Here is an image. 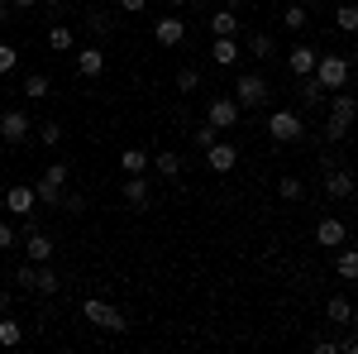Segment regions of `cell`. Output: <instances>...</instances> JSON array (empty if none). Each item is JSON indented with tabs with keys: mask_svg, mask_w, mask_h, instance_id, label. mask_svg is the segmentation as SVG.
Wrapping results in <instances>:
<instances>
[{
	"mask_svg": "<svg viewBox=\"0 0 358 354\" xmlns=\"http://www.w3.org/2000/svg\"><path fill=\"white\" fill-rule=\"evenodd\" d=\"M325 106H330V115H325V139H330V144H339V139L354 130V120H358V101L349 96V91H334Z\"/></svg>",
	"mask_w": 358,
	"mask_h": 354,
	"instance_id": "obj_1",
	"label": "cell"
},
{
	"mask_svg": "<svg viewBox=\"0 0 358 354\" xmlns=\"http://www.w3.org/2000/svg\"><path fill=\"white\" fill-rule=\"evenodd\" d=\"M234 101L244 110H258V106H268V96H273V86H268V77L263 72H239L234 77V91H229Z\"/></svg>",
	"mask_w": 358,
	"mask_h": 354,
	"instance_id": "obj_2",
	"label": "cell"
},
{
	"mask_svg": "<svg viewBox=\"0 0 358 354\" xmlns=\"http://www.w3.org/2000/svg\"><path fill=\"white\" fill-rule=\"evenodd\" d=\"M310 77L325 86V91H344V82H349V57L344 53H320V62H315Z\"/></svg>",
	"mask_w": 358,
	"mask_h": 354,
	"instance_id": "obj_3",
	"label": "cell"
},
{
	"mask_svg": "<svg viewBox=\"0 0 358 354\" xmlns=\"http://www.w3.org/2000/svg\"><path fill=\"white\" fill-rule=\"evenodd\" d=\"M82 316H86L96 330H115V335H124V330H129V321L115 311L110 301H101V297H86V301H82Z\"/></svg>",
	"mask_w": 358,
	"mask_h": 354,
	"instance_id": "obj_4",
	"label": "cell"
},
{
	"mask_svg": "<svg viewBox=\"0 0 358 354\" xmlns=\"http://www.w3.org/2000/svg\"><path fill=\"white\" fill-rule=\"evenodd\" d=\"M268 135H273L277 144H296V139L306 135V120L296 110H273V115H268Z\"/></svg>",
	"mask_w": 358,
	"mask_h": 354,
	"instance_id": "obj_5",
	"label": "cell"
},
{
	"mask_svg": "<svg viewBox=\"0 0 358 354\" xmlns=\"http://www.w3.org/2000/svg\"><path fill=\"white\" fill-rule=\"evenodd\" d=\"M239 115H244V106H239L234 96H210V106H206V120H210L215 130H234Z\"/></svg>",
	"mask_w": 358,
	"mask_h": 354,
	"instance_id": "obj_6",
	"label": "cell"
},
{
	"mask_svg": "<svg viewBox=\"0 0 358 354\" xmlns=\"http://www.w3.org/2000/svg\"><path fill=\"white\" fill-rule=\"evenodd\" d=\"M354 187H358V177L349 172V168L325 163V191H330L334 201H349V196H354Z\"/></svg>",
	"mask_w": 358,
	"mask_h": 354,
	"instance_id": "obj_7",
	"label": "cell"
},
{
	"mask_svg": "<svg viewBox=\"0 0 358 354\" xmlns=\"http://www.w3.org/2000/svg\"><path fill=\"white\" fill-rule=\"evenodd\" d=\"M29 130H34V125H29L24 110H5V115H0V139H5V144H24Z\"/></svg>",
	"mask_w": 358,
	"mask_h": 354,
	"instance_id": "obj_8",
	"label": "cell"
},
{
	"mask_svg": "<svg viewBox=\"0 0 358 354\" xmlns=\"http://www.w3.org/2000/svg\"><path fill=\"white\" fill-rule=\"evenodd\" d=\"M315 245H325V249H339V245H349V225L339 216H325L320 225H315Z\"/></svg>",
	"mask_w": 358,
	"mask_h": 354,
	"instance_id": "obj_9",
	"label": "cell"
},
{
	"mask_svg": "<svg viewBox=\"0 0 358 354\" xmlns=\"http://www.w3.org/2000/svg\"><path fill=\"white\" fill-rule=\"evenodd\" d=\"M182 39H187V25H182L177 15H163V20L153 25V43H158V48H177Z\"/></svg>",
	"mask_w": 358,
	"mask_h": 354,
	"instance_id": "obj_10",
	"label": "cell"
},
{
	"mask_svg": "<svg viewBox=\"0 0 358 354\" xmlns=\"http://www.w3.org/2000/svg\"><path fill=\"white\" fill-rule=\"evenodd\" d=\"M315 62H320V48L296 43V48L287 53V72H292V77H310V72H315Z\"/></svg>",
	"mask_w": 358,
	"mask_h": 354,
	"instance_id": "obj_11",
	"label": "cell"
},
{
	"mask_svg": "<svg viewBox=\"0 0 358 354\" xmlns=\"http://www.w3.org/2000/svg\"><path fill=\"white\" fill-rule=\"evenodd\" d=\"M234 163H239V149H234V144L215 139V144L206 149V168H210V172H229Z\"/></svg>",
	"mask_w": 358,
	"mask_h": 354,
	"instance_id": "obj_12",
	"label": "cell"
},
{
	"mask_svg": "<svg viewBox=\"0 0 358 354\" xmlns=\"http://www.w3.org/2000/svg\"><path fill=\"white\" fill-rule=\"evenodd\" d=\"M34 206H38V196H34V187H24V182L5 191V211H10V216H34Z\"/></svg>",
	"mask_w": 358,
	"mask_h": 354,
	"instance_id": "obj_13",
	"label": "cell"
},
{
	"mask_svg": "<svg viewBox=\"0 0 358 354\" xmlns=\"http://www.w3.org/2000/svg\"><path fill=\"white\" fill-rule=\"evenodd\" d=\"M239 57H244L239 39H215V43H210V62H215V67H234Z\"/></svg>",
	"mask_w": 358,
	"mask_h": 354,
	"instance_id": "obj_14",
	"label": "cell"
},
{
	"mask_svg": "<svg viewBox=\"0 0 358 354\" xmlns=\"http://www.w3.org/2000/svg\"><path fill=\"white\" fill-rule=\"evenodd\" d=\"M24 249H29V264H48V259H53V240H48L43 230H29Z\"/></svg>",
	"mask_w": 358,
	"mask_h": 354,
	"instance_id": "obj_15",
	"label": "cell"
},
{
	"mask_svg": "<svg viewBox=\"0 0 358 354\" xmlns=\"http://www.w3.org/2000/svg\"><path fill=\"white\" fill-rule=\"evenodd\" d=\"M325 321H334V326H354V321H358L354 301H349V297H330V301H325Z\"/></svg>",
	"mask_w": 358,
	"mask_h": 354,
	"instance_id": "obj_16",
	"label": "cell"
},
{
	"mask_svg": "<svg viewBox=\"0 0 358 354\" xmlns=\"http://www.w3.org/2000/svg\"><path fill=\"white\" fill-rule=\"evenodd\" d=\"M77 72H82L86 82L101 77V72H106V53H101V48H77Z\"/></svg>",
	"mask_w": 358,
	"mask_h": 354,
	"instance_id": "obj_17",
	"label": "cell"
},
{
	"mask_svg": "<svg viewBox=\"0 0 358 354\" xmlns=\"http://www.w3.org/2000/svg\"><path fill=\"white\" fill-rule=\"evenodd\" d=\"M210 34H215V39H234V34H239V15H234L229 5L215 10V15H210Z\"/></svg>",
	"mask_w": 358,
	"mask_h": 354,
	"instance_id": "obj_18",
	"label": "cell"
},
{
	"mask_svg": "<svg viewBox=\"0 0 358 354\" xmlns=\"http://www.w3.org/2000/svg\"><path fill=\"white\" fill-rule=\"evenodd\" d=\"M34 196H38L43 206H62V201H67V187L53 182V177H38V182H34Z\"/></svg>",
	"mask_w": 358,
	"mask_h": 354,
	"instance_id": "obj_19",
	"label": "cell"
},
{
	"mask_svg": "<svg viewBox=\"0 0 358 354\" xmlns=\"http://www.w3.org/2000/svg\"><path fill=\"white\" fill-rule=\"evenodd\" d=\"M334 273H339L344 282H358V249L339 245V254H334Z\"/></svg>",
	"mask_w": 358,
	"mask_h": 354,
	"instance_id": "obj_20",
	"label": "cell"
},
{
	"mask_svg": "<svg viewBox=\"0 0 358 354\" xmlns=\"http://www.w3.org/2000/svg\"><path fill=\"white\" fill-rule=\"evenodd\" d=\"M124 201H129V206H134V211H143V206H148V201H153V196H148V182H143V172H138V177H129V182H124Z\"/></svg>",
	"mask_w": 358,
	"mask_h": 354,
	"instance_id": "obj_21",
	"label": "cell"
},
{
	"mask_svg": "<svg viewBox=\"0 0 358 354\" xmlns=\"http://www.w3.org/2000/svg\"><path fill=\"white\" fill-rule=\"evenodd\" d=\"M15 345H24V326L0 311V350H15Z\"/></svg>",
	"mask_w": 358,
	"mask_h": 354,
	"instance_id": "obj_22",
	"label": "cell"
},
{
	"mask_svg": "<svg viewBox=\"0 0 358 354\" xmlns=\"http://www.w3.org/2000/svg\"><path fill=\"white\" fill-rule=\"evenodd\" d=\"M120 168H124L129 177H138V172H148V168H153V158H148L143 149H124V154H120Z\"/></svg>",
	"mask_w": 358,
	"mask_h": 354,
	"instance_id": "obj_23",
	"label": "cell"
},
{
	"mask_svg": "<svg viewBox=\"0 0 358 354\" xmlns=\"http://www.w3.org/2000/svg\"><path fill=\"white\" fill-rule=\"evenodd\" d=\"M182 154H172V149H163V154H158V158H153V172H158V177H182Z\"/></svg>",
	"mask_w": 358,
	"mask_h": 354,
	"instance_id": "obj_24",
	"label": "cell"
},
{
	"mask_svg": "<svg viewBox=\"0 0 358 354\" xmlns=\"http://www.w3.org/2000/svg\"><path fill=\"white\" fill-rule=\"evenodd\" d=\"M334 29H339V34H358V5L354 0H344V5L334 10Z\"/></svg>",
	"mask_w": 358,
	"mask_h": 354,
	"instance_id": "obj_25",
	"label": "cell"
},
{
	"mask_svg": "<svg viewBox=\"0 0 358 354\" xmlns=\"http://www.w3.org/2000/svg\"><path fill=\"white\" fill-rule=\"evenodd\" d=\"M57 287H62V278H57L48 264H38V278H34V292H43V297H53Z\"/></svg>",
	"mask_w": 358,
	"mask_h": 354,
	"instance_id": "obj_26",
	"label": "cell"
},
{
	"mask_svg": "<svg viewBox=\"0 0 358 354\" xmlns=\"http://www.w3.org/2000/svg\"><path fill=\"white\" fill-rule=\"evenodd\" d=\"M282 25L292 29V34H306V25H310V10H306V5H292V10H282Z\"/></svg>",
	"mask_w": 358,
	"mask_h": 354,
	"instance_id": "obj_27",
	"label": "cell"
},
{
	"mask_svg": "<svg viewBox=\"0 0 358 354\" xmlns=\"http://www.w3.org/2000/svg\"><path fill=\"white\" fill-rule=\"evenodd\" d=\"M20 91H24L29 101H43V96H48V91H53V82H48V77H43V72H34V77H24V86H20Z\"/></svg>",
	"mask_w": 358,
	"mask_h": 354,
	"instance_id": "obj_28",
	"label": "cell"
},
{
	"mask_svg": "<svg viewBox=\"0 0 358 354\" xmlns=\"http://www.w3.org/2000/svg\"><path fill=\"white\" fill-rule=\"evenodd\" d=\"M248 53L253 57H273L277 48H273V34H263V29H258V34H248Z\"/></svg>",
	"mask_w": 358,
	"mask_h": 354,
	"instance_id": "obj_29",
	"label": "cell"
},
{
	"mask_svg": "<svg viewBox=\"0 0 358 354\" xmlns=\"http://www.w3.org/2000/svg\"><path fill=\"white\" fill-rule=\"evenodd\" d=\"M48 48H53V53H72V29L53 25L48 29Z\"/></svg>",
	"mask_w": 358,
	"mask_h": 354,
	"instance_id": "obj_30",
	"label": "cell"
},
{
	"mask_svg": "<svg viewBox=\"0 0 358 354\" xmlns=\"http://www.w3.org/2000/svg\"><path fill=\"white\" fill-rule=\"evenodd\" d=\"M301 101H306V106H310V110H315V106H325V86H320V82H315V77H301Z\"/></svg>",
	"mask_w": 358,
	"mask_h": 354,
	"instance_id": "obj_31",
	"label": "cell"
},
{
	"mask_svg": "<svg viewBox=\"0 0 358 354\" xmlns=\"http://www.w3.org/2000/svg\"><path fill=\"white\" fill-rule=\"evenodd\" d=\"M277 196H282V201H301L306 182H301V177H282V182H277Z\"/></svg>",
	"mask_w": 358,
	"mask_h": 354,
	"instance_id": "obj_32",
	"label": "cell"
},
{
	"mask_svg": "<svg viewBox=\"0 0 358 354\" xmlns=\"http://www.w3.org/2000/svg\"><path fill=\"white\" fill-rule=\"evenodd\" d=\"M215 139H220V130H215L210 120H206V125H196V130H192V144H196V149H210Z\"/></svg>",
	"mask_w": 358,
	"mask_h": 354,
	"instance_id": "obj_33",
	"label": "cell"
},
{
	"mask_svg": "<svg viewBox=\"0 0 358 354\" xmlns=\"http://www.w3.org/2000/svg\"><path fill=\"white\" fill-rule=\"evenodd\" d=\"M38 144L57 149V144H62V125H57V120H43V125H38Z\"/></svg>",
	"mask_w": 358,
	"mask_h": 354,
	"instance_id": "obj_34",
	"label": "cell"
},
{
	"mask_svg": "<svg viewBox=\"0 0 358 354\" xmlns=\"http://www.w3.org/2000/svg\"><path fill=\"white\" fill-rule=\"evenodd\" d=\"M177 91H187V96L201 91V72H196V67H182V72H177Z\"/></svg>",
	"mask_w": 358,
	"mask_h": 354,
	"instance_id": "obj_35",
	"label": "cell"
},
{
	"mask_svg": "<svg viewBox=\"0 0 358 354\" xmlns=\"http://www.w3.org/2000/svg\"><path fill=\"white\" fill-rule=\"evenodd\" d=\"M15 62H20V48H15V43H0V77L15 72Z\"/></svg>",
	"mask_w": 358,
	"mask_h": 354,
	"instance_id": "obj_36",
	"label": "cell"
},
{
	"mask_svg": "<svg viewBox=\"0 0 358 354\" xmlns=\"http://www.w3.org/2000/svg\"><path fill=\"white\" fill-rule=\"evenodd\" d=\"M34 278H38V264H20V268H15V282L29 287V292H34Z\"/></svg>",
	"mask_w": 358,
	"mask_h": 354,
	"instance_id": "obj_37",
	"label": "cell"
},
{
	"mask_svg": "<svg viewBox=\"0 0 358 354\" xmlns=\"http://www.w3.org/2000/svg\"><path fill=\"white\" fill-rule=\"evenodd\" d=\"M15 240H20V230H15V225H5V220H0V254H5V249H15Z\"/></svg>",
	"mask_w": 358,
	"mask_h": 354,
	"instance_id": "obj_38",
	"label": "cell"
},
{
	"mask_svg": "<svg viewBox=\"0 0 358 354\" xmlns=\"http://www.w3.org/2000/svg\"><path fill=\"white\" fill-rule=\"evenodd\" d=\"M67 172H72L67 163H48V172H43V177H53V182H62V187H67Z\"/></svg>",
	"mask_w": 358,
	"mask_h": 354,
	"instance_id": "obj_39",
	"label": "cell"
},
{
	"mask_svg": "<svg viewBox=\"0 0 358 354\" xmlns=\"http://www.w3.org/2000/svg\"><path fill=\"white\" fill-rule=\"evenodd\" d=\"M310 350L315 354H339V340H325V335H320V340H310Z\"/></svg>",
	"mask_w": 358,
	"mask_h": 354,
	"instance_id": "obj_40",
	"label": "cell"
},
{
	"mask_svg": "<svg viewBox=\"0 0 358 354\" xmlns=\"http://www.w3.org/2000/svg\"><path fill=\"white\" fill-rule=\"evenodd\" d=\"M120 10L124 15H138V10H148V0H120Z\"/></svg>",
	"mask_w": 358,
	"mask_h": 354,
	"instance_id": "obj_41",
	"label": "cell"
},
{
	"mask_svg": "<svg viewBox=\"0 0 358 354\" xmlns=\"http://www.w3.org/2000/svg\"><path fill=\"white\" fill-rule=\"evenodd\" d=\"M339 354H358V335H344L339 340Z\"/></svg>",
	"mask_w": 358,
	"mask_h": 354,
	"instance_id": "obj_42",
	"label": "cell"
},
{
	"mask_svg": "<svg viewBox=\"0 0 358 354\" xmlns=\"http://www.w3.org/2000/svg\"><path fill=\"white\" fill-rule=\"evenodd\" d=\"M10 20H15V5H10V0H0V25H10Z\"/></svg>",
	"mask_w": 358,
	"mask_h": 354,
	"instance_id": "obj_43",
	"label": "cell"
},
{
	"mask_svg": "<svg viewBox=\"0 0 358 354\" xmlns=\"http://www.w3.org/2000/svg\"><path fill=\"white\" fill-rule=\"evenodd\" d=\"M10 5H15V10H34L38 0H10Z\"/></svg>",
	"mask_w": 358,
	"mask_h": 354,
	"instance_id": "obj_44",
	"label": "cell"
},
{
	"mask_svg": "<svg viewBox=\"0 0 358 354\" xmlns=\"http://www.w3.org/2000/svg\"><path fill=\"white\" fill-rule=\"evenodd\" d=\"M10 301H15V297H10V292L0 287V311H10Z\"/></svg>",
	"mask_w": 358,
	"mask_h": 354,
	"instance_id": "obj_45",
	"label": "cell"
},
{
	"mask_svg": "<svg viewBox=\"0 0 358 354\" xmlns=\"http://www.w3.org/2000/svg\"><path fill=\"white\" fill-rule=\"evenodd\" d=\"M315 5H325V0H306V10H315Z\"/></svg>",
	"mask_w": 358,
	"mask_h": 354,
	"instance_id": "obj_46",
	"label": "cell"
},
{
	"mask_svg": "<svg viewBox=\"0 0 358 354\" xmlns=\"http://www.w3.org/2000/svg\"><path fill=\"white\" fill-rule=\"evenodd\" d=\"M43 5H62V0H43Z\"/></svg>",
	"mask_w": 358,
	"mask_h": 354,
	"instance_id": "obj_47",
	"label": "cell"
},
{
	"mask_svg": "<svg viewBox=\"0 0 358 354\" xmlns=\"http://www.w3.org/2000/svg\"><path fill=\"white\" fill-rule=\"evenodd\" d=\"M172 5H187V0H172Z\"/></svg>",
	"mask_w": 358,
	"mask_h": 354,
	"instance_id": "obj_48",
	"label": "cell"
},
{
	"mask_svg": "<svg viewBox=\"0 0 358 354\" xmlns=\"http://www.w3.org/2000/svg\"><path fill=\"white\" fill-rule=\"evenodd\" d=\"M354 311H358V301H354Z\"/></svg>",
	"mask_w": 358,
	"mask_h": 354,
	"instance_id": "obj_49",
	"label": "cell"
},
{
	"mask_svg": "<svg viewBox=\"0 0 358 354\" xmlns=\"http://www.w3.org/2000/svg\"><path fill=\"white\" fill-rule=\"evenodd\" d=\"M354 5H358V0H354Z\"/></svg>",
	"mask_w": 358,
	"mask_h": 354,
	"instance_id": "obj_50",
	"label": "cell"
}]
</instances>
